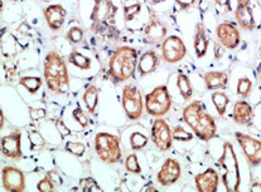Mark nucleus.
Segmentation results:
<instances>
[{
	"instance_id": "obj_32",
	"label": "nucleus",
	"mask_w": 261,
	"mask_h": 192,
	"mask_svg": "<svg viewBox=\"0 0 261 192\" xmlns=\"http://www.w3.org/2000/svg\"><path fill=\"white\" fill-rule=\"evenodd\" d=\"M252 92V81L247 77H241L238 81V88L236 93L241 100H246Z\"/></svg>"
},
{
	"instance_id": "obj_19",
	"label": "nucleus",
	"mask_w": 261,
	"mask_h": 192,
	"mask_svg": "<svg viewBox=\"0 0 261 192\" xmlns=\"http://www.w3.org/2000/svg\"><path fill=\"white\" fill-rule=\"evenodd\" d=\"M43 15L49 29H52L53 31H58L62 29L65 24L67 12L61 4H50L43 9Z\"/></svg>"
},
{
	"instance_id": "obj_17",
	"label": "nucleus",
	"mask_w": 261,
	"mask_h": 192,
	"mask_svg": "<svg viewBox=\"0 0 261 192\" xmlns=\"http://www.w3.org/2000/svg\"><path fill=\"white\" fill-rule=\"evenodd\" d=\"M235 19L239 26L244 30L251 31L256 26L254 12H252L250 0H238V5L235 9Z\"/></svg>"
},
{
	"instance_id": "obj_28",
	"label": "nucleus",
	"mask_w": 261,
	"mask_h": 192,
	"mask_svg": "<svg viewBox=\"0 0 261 192\" xmlns=\"http://www.w3.org/2000/svg\"><path fill=\"white\" fill-rule=\"evenodd\" d=\"M211 100L218 116H225L226 109H227L228 103H230V97L225 92H214L211 95Z\"/></svg>"
},
{
	"instance_id": "obj_36",
	"label": "nucleus",
	"mask_w": 261,
	"mask_h": 192,
	"mask_svg": "<svg viewBox=\"0 0 261 192\" xmlns=\"http://www.w3.org/2000/svg\"><path fill=\"white\" fill-rule=\"evenodd\" d=\"M142 12V4L140 3H134V4L126 5L124 8V19L126 23L133 21Z\"/></svg>"
},
{
	"instance_id": "obj_23",
	"label": "nucleus",
	"mask_w": 261,
	"mask_h": 192,
	"mask_svg": "<svg viewBox=\"0 0 261 192\" xmlns=\"http://www.w3.org/2000/svg\"><path fill=\"white\" fill-rule=\"evenodd\" d=\"M207 90L223 89L228 84V74L223 71H211L203 74Z\"/></svg>"
},
{
	"instance_id": "obj_30",
	"label": "nucleus",
	"mask_w": 261,
	"mask_h": 192,
	"mask_svg": "<svg viewBox=\"0 0 261 192\" xmlns=\"http://www.w3.org/2000/svg\"><path fill=\"white\" fill-rule=\"evenodd\" d=\"M28 140L29 145H31L32 152H38L42 151L46 146V140L42 136V133L37 130H29L28 131Z\"/></svg>"
},
{
	"instance_id": "obj_13",
	"label": "nucleus",
	"mask_w": 261,
	"mask_h": 192,
	"mask_svg": "<svg viewBox=\"0 0 261 192\" xmlns=\"http://www.w3.org/2000/svg\"><path fill=\"white\" fill-rule=\"evenodd\" d=\"M218 43L226 49H236L241 42V34L238 26L231 21H222L216 28Z\"/></svg>"
},
{
	"instance_id": "obj_27",
	"label": "nucleus",
	"mask_w": 261,
	"mask_h": 192,
	"mask_svg": "<svg viewBox=\"0 0 261 192\" xmlns=\"http://www.w3.org/2000/svg\"><path fill=\"white\" fill-rule=\"evenodd\" d=\"M67 62L76 67V68L82 69V71H89L91 68V59L85 54H82V53H80L79 50H72L67 57Z\"/></svg>"
},
{
	"instance_id": "obj_7",
	"label": "nucleus",
	"mask_w": 261,
	"mask_h": 192,
	"mask_svg": "<svg viewBox=\"0 0 261 192\" xmlns=\"http://www.w3.org/2000/svg\"><path fill=\"white\" fill-rule=\"evenodd\" d=\"M145 111L149 116L163 117L170 111L173 106L172 95L167 85H158L145 95Z\"/></svg>"
},
{
	"instance_id": "obj_18",
	"label": "nucleus",
	"mask_w": 261,
	"mask_h": 192,
	"mask_svg": "<svg viewBox=\"0 0 261 192\" xmlns=\"http://www.w3.org/2000/svg\"><path fill=\"white\" fill-rule=\"evenodd\" d=\"M196 188L201 192H216L220 185V176L215 169L208 167L203 172L197 173L194 177Z\"/></svg>"
},
{
	"instance_id": "obj_31",
	"label": "nucleus",
	"mask_w": 261,
	"mask_h": 192,
	"mask_svg": "<svg viewBox=\"0 0 261 192\" xmlns=\"http://www.w3.org/2000/svg\"><path fill=\"white\" fill-rule=\"evenodd\" d=\"M3 72H4L5 81L9 84H13L18 78L17 64L12 60H3Z\"/></svg>"
},
{
	"instance_id": "obj_38",
	"label": "nucleus",
	"mask_w": 261,
	"mask_h": 192,
	"mask_svg": "<svg viewBox=\"0 0 261 192\" xmlns=\"http://www.w3.org/2000/svg\"><path fill=\"white\" fill-rule=\"evenodd\" d=\"M79 187L81 188L82 191H96V192L102 191V187H101V186L97 183V181L92 177L81 178L79 182Z\"/></svg>"
},
{
	"instance_id": "obj_29",
	"label": "nucleus",
	"mask_w": 261,
	"mask_h": 192,
	"mask_svg": "<svg viewBox=\"0 0 261 192\" xmlns=\"http://www.w3.org/2000/svg\"><path fill=\"white\" fill-rule=\"evenodd\" d=\"M18 82H19V84L25 88L31 94H36V93L42 88V84H43V79L34 76L22 77V78H19Z\"/></svg>"
},
{
	"instance_id": "obj_15",
	"label": "nucleus",
	"mask_w": 261,
	"mask_h": 192,
	"mask_svg": "<svg viewBox=\"0 0 261 192\" xmlns=\"http://www.w3.org/2000/svg\"><path fill=\"white\" fill-rule=\"evenodd\" d=\"M180 177H182V167L174 158H167L156 173V181L163 187L174 185Z\"/></svg>"
},
{
	"instance_id": "obj_47",
	"label": "nucleus",
	"mask_w": 261,
	"mask_h": 192,
	"mask_svg": "<svg viewBox=\"0 0 261 192\" xmlns=\"http://www.w3.org/2000/svg\"><path fill=\"white\" fill-rule=\"evenodd\" d=\"M250 191H261V183L259 181L252 180L251 185H250Z\"/></svg>"
},
{
	"instance_id": "obj_45",
	"label": "nucleus",
	"mask_w": 261,
	"mask_h": 192,
	"mask_svg": "<svg viewBox=\"0 0 261 192\" xmlns=\"http://www.w3.org/2000/svg\"><path fill=\"white\" fill-rule=\"evenodd\" d=\"M196 4V0H175V5L179 8V10L182 12H187L188 9H191L193 5Z\"/></svg>"
},
{
	"instance_id": "obj_4",
	"label": "nucleus",
	"mask_w": 261,
	"mask_h": 192,
	"mask_svg": "<svg viewBox=\"0 0 261 192\" xmlns=\"http://www.w3.org/2000/svg\"><path fill=\"white\" fill-rule=\"evenodd\" d=\"M118 7L113 0H95L91 12V31L97 36H113L116 33L115 15Z\"/></svg>"
},
{
	"instance_id": "obj_9",
	"label": "nucleus",
	"mask_w": 261,
	"mask_h": 192,
	"mask_svg": "<svg viewBox=\"0 0 261 192\" xmlns=\"http://www.w3.org/2000/svg\"><path fill=\"white\" fill-rule=\"evenodd\" d=\"M150 137L154 146L162 152H168L173 147V130L163 117H156L153 121L150 131Z\"/></svg>"
},
{
	"instance_id": "obj_34",
	"label": "nucleus",
	"mask_w": 261,
	"mask_h": 192,
	"mask_svg": "<svg viewBox=\"0 0 261 192\" xmlns=\"http://www.w3.org/2000/svg\"><path fill=\"white\" fill-rule=\"evenodd\" d=\"M125 170L129 173H134V175H140L142 173V166H140L139 158H138L137 154H127L126 159H125Z\"/></svg>"
},
{
	"instance_id": "obj_40",
	"label": "nucleus",
	"mask_w": 261,
	"mask_h": 192,
	"mask_svg": "<svg viewBox=\"0 0 261 192\" xmlns=\"http://www.w3.org/2000/svg\"><path fill=\"white\" fill-rule=\"evenodd\" d=\"M72 117H73L74 121L80 124V127H82V128L89 127L90 119H89V117L85 114V112L82 111L81 107H76V108L73 109V112H72Z\"/></svg>"
},
{
	"instance_id": "obj_50",
	"label": "nucleus",
	"mask_w": 261,
	"mask_h": 192,
	"mask_svg": "<svg viewBox=\"0 0 261 192\" xmlns=\"http://www.w3.org/2000/svg\"><path fill=\"white\" fill-rule=\"evenodd\" d=\"M144 191H156V187H154V186L149 185L148 187H145V188H144Z\"/></svg>"
},
{
	"instance_id": "obj_2",
	"label": "nucleus",
	"mask_w": 261,
	"mask_h": 192,
	"mask_svg": "<svg viewBox=\"0 0 261 192\" xmlns=\"http://www.w3.org/2000/svg\"><path fill=\"white\" fill-rule=\"evenodd\" d=\"M139 53L135 48L129 45H121L116 48L109 59L108 77L114 84L129 81L137 72Z\"/></svg>"
},
{
	"instance_id": "obj_26",
	"label": "nucleus",
	"mask_w": 261,
	"mask_h": 192,
	"mask_svg": "<svg viewBox=\"0 0 261 192\" xmlns=\"http://www.w3.org/2000/svg\"><path fill=\"white\" fill-rule=\"evenodd\" d=\"M177 88L179 90L180 97L185 101H190L193 95V87L188 78L187 74H185L183 72H178L177 74Z\"/></svg>"
},
{
	"instance_id": "obj_43",
	"label": "nucleus",
	"mask_w": 261,
	"mask_h": 192,
	"mask_svg": "<svg viewBox=\"0 0 261 192\" xmlns=\"http://www.w3.org/2000/svg\"><path fill=\"white\" fill-rule=\"evenodd\" d=\"M29 116L33 121H39V119L46 118L47 113L46 109L43 108H29Z\"/></svg>"
},
{
	"instance_id": "obj_8",
	"label": "nucleus",
	"mask_w": 261,
	"mask_h": 192,
	"mask_svg": "<svg viewBox=\"0 0 261 192\" xmlns=\"http://www.w3.org/2000/svg\"><path fill=\"white\" fill-rule=\"evenodd\" d=\"M121 106L127 119L137 121L143 116L145 103L139 88L134 84H126L121 92Z\"/></svg>"
},
{
	"instance_id": "obj_24",
	"label": "nucleus",
	"mask_w": 261,
	"mask_h": 192,
	"mask_svg": "<svg viewBox=\"0 0 261 192\" xmlns=\"http://www.w3.org/2000/svg\"><path fill=\"white\" fill-rule=\"evenodd\" d=\"M19 41L10 33L7 29H3L2 31V53L5 58L12 59L18 54V48H19Z\"/></svg>"
},
{
	"instance_id": "obj_51",
	"label": "nucleus",
	"mask_w": 261,
	"mask_h": 192,
	"mask_svg": "<svg viewBox=\"0 0 261 192\" xmlns=\"http://www.w3.org/2000/svg\"><path fill=\"white\" fill-rule=\"evenodd\" d=\"M260 57H261V47H260Z\"/></svg>"
},
{
	"instance_id": "obj_20",
	"label": "nucleus",
	"mask_w": 261,
	"mask_h": 192,
	"mask_svg": "<svg viewBox=\"0 0 261 192\" xmlns=\"http://www.w3.org/2000/svg\"><path fill=\"white\" fill-rule=\"evenodd\" d=\"M161 64V57L155 50L150 49L144 52L138 60L137 72L140 77H146L154 73Z\"/></svg>"
},
{
	"instance_id": "obj_42",
	"label": "nucleus",
	"mask_w": 261,
	"mask_h": 192,
	"mask_svg": "<svg viewBox=\"0 0 261 192\" xmlns=\"http://www.w3.org/2000/svg\"><path fill=\"white\" fill-rule=\"evenodd\" d=\"M56 128H57L58 133H60V136H61V138H62V140H65V138L67 137V136L71 135L70 128L66 126L65 122H63L62 118L56 119Z\"/></svg>"
},
{
	"instance_id": "obj_10",
	"label": "nucleus",
	"mask_w": 261,
	"mask_h": 192,
	"mask_svg": "<svg viewBox=\"0 0 261 192\" xmlns=\"http://www.w3.org/2000/svg\"><path fill=\"white\" fill-rule=\"evenodd\" d=\"M187 47L180 37L169 36L162 43V58L169 64H175L185 59Z\"/></svg>"
},
{
	"instance_id": "obj_37",
	"label": "nucleus",
	"mask_w": 261,
	"mask_h": 192,
	"mask_svg": "<svg viewBox=\"0 0 261 192\" xmlns=\"http://www.w3.org/2000/svg\"><path fill=\"white\" fill-rule=\"evenodd\" d=\"M65 151L76 157H82L86 153V146L82 142H72V141H68L65 146Z\"/></svg>"
},
{
	"instance_id": "obj_22",
	"label": "nucleus",
	"mask_w": 261,
	"mask_h": 192,
	"mask_svg": "<svg viewBox=\"0 0 261 192\" xmlns=\"http://www.w3.org/2000/svg\"><path fill=\"white\" fill-rule=\"evenodd\" d=\"M193 47L196 57L198 58V59L203 58L204 55L207 54V52H208L210 39L208 37H207V31L206 28L203 26V24H197V28L193 37Z\"/></svg>"
},
{
	"instance_id": "obj_35",
	"label": "nucleus",
	"mask_w": 261,
	"mask_h": 192,
	"mask_svg": "<svg viewBox=\"0 0 261 192\" xmlns=\"http://www.w3.org/2000/svg\"><path fill=\"white\" fill-rule=\"evenodd\" d=\"M85 33L84 29L80 26H72L70 30L66 34V39L71 43V44H81L84 42Z\"/></svg>"
},
{
	"instance_id": "obj_25",
	"label": "nucleus",
	"mask_w": 261,
	"mask_h": 192,
	"mask_svg": "<svg viewBox=\"0 0 261 192\" xmlns=\"http://www.w3.org/2000/svg\"><path fill=\"white\" fill-rule=\"evenodd\" d=\"M98 98H100V90L95 84H89L85 89L82 100H84L85 106H86L87 112L90 114H95L96 109L98 106Z\"/></svg>"
},
{
	"instance_id": "obj_48",
	"label": "nucleus",
	"mask_w": 261,
	"mask_h": 192,
	"mask_svg": "<svg viewBox=\"0 0 261 192\" xmlns=\"http://www.w3.org/2000/svg\"><path fill=\"white\" fill-rule=\"evenodd\" d=\"M148 2L150 3L151 5H158V4H161V3L167 2V0H148Z\"/></svg>"
},
{
	"instance_id": "obj_3",
	"label": "nucleus",
	"mask_w": 261,
	"mask_h": 192,
	"mask_svg": "<svg viewBox=\"0 0 261 192\" xmlns=\"http://www.w3.org/2000/svg\"><path fill=\"white\" fill-rule=\"evenodd\" d=\"M43 77L48 89L55 94H63L70 89L67 62L57 50H49L43 62Z\"/></svg>"
},
{
	"instance_id": "obj_41",
	"label": "nucleus",
	"mask_w": 261,
	"mask_h": 192,
	"mask_svg": "<svg viewBox=\"0 0 261 192\" xmlns=\"http://www.w3.org/2000/svg\"><path fill=\"white\" fill-rule=\"evenodd\" d=\"M57 188V186L52 182V180L49 178V176H44L41 181L37 185V190L42 192H52Z\"/></svg>"
},
{
	"instance_id": "obj_33",
	"label": "nucleus",
	"mask_w": 261,
	"mask_h": 192,
	"mask_svg": "<svg viewBox=\"0 0 261 192\" xmlns=\"http://www.w3.org/2000/svg\"><path fill=\"white\" fill-rule=\"evenodd\" d=\"M148 142V136H145L142 132H133L130 135V146H132L133 151H140V149L145 148Z\"/></svg>"
},
{
	"instance_id": "obj_39",
	"label": "nucleus",
	"mask_w": 261,
	"mask_h": 192,
	"mask_svg": "<svg viewBox=\"0 0 261 192\" xmlns=\"http://www.w3.org/2000/svg\"><path fill=\"white\" fill-rule=\"evenodd\" d=\"M173 138L178 142H190L193 140V133L188 132L183 127L177 126L173 128Z\"/></svg>"
},
{
	"instance_id": "obj_46",
	"label": "nucleus",
	"mask_w": 261,
	"mask_h": 192,
	"mask_svg": "<svg viewBox=\"0 0 261 192\" xmlns=\"http://www.w3.org/2000/svg\"><path fill=\"white\" fill-rule=\"evenodd\" d=\"M217 5H220V7L222 8H226L227 10H231V0H214Z\"/></svg>"
},
{
	"instance_id": "obj_5",
	"label": "nucleus",
	"mask_w": 261,
	"mask_h": 192,
	"mask_svg": "<svg viewBox=\"0 0 261 192\" xmlns=\"http://www.w3.org/2000/svg\"><path fill=\"white\" fill-rule=\"evenodd\" d=\"M218 165L223 170V175L221 177L223 186L227 191H239L241 185V173L236 156L235 148L232 143L225 142L222 147V153L218 157Z\"/></svg>"
},
{
	"instance_id": "obj_16",
	"label": "nucleus",
	"mask_w": 261,
	"mask_h": 192,
	"mask_svg": "<svg viewBox=\"0 0 261 192\" xmlns=\"http://www.w3.org/2000/svg\"><path fill=\"white\" fill-rule=\"evenodd\" d=\"M2 153L9 159L19 161L23 157L22 151V132L13 131L2 138Z\"/></svg>"
},
{
	"instance_id": "obj_49",
	"label": "nucleus",
	"mask_w": 261,
	"mask_h": 192,
	"mask_svg": "<svg viewBox=\"0 0 261 192\" xmlns=\"http://www.w3.org/2000/svg\"><path fill=\"white\" fill-rule=\"evenodd\" d=\"M0 116H2V121H0V128L3 130V127H4V122H5V117H4V112H0Z\"/></svg>"
},
{
	"instance_id": "obj_21",
	"label": "nucleus",
	"mask_w": 261,
	"mask_h": 192,
	"mask_svg": "<svg viewBox=\"0 0 261 192\" xmlns=\"http://www.w3.org/2000/svg\"><path fill=\"white\" fill-rule=\"evenodd\" d=\"M252 118H254L252 106L245 100L236 101L232 108V119L235 121V123L245 126V124H249L252 121Z\"/></svg>"
},
{
	"instance_id": "obj_12",
	"label": "nucleus",
	"mask_w": 261,
	"mask_h": 192,
	"mask_svg": "<svg viewBox=\"0 0 261 192\" xmlns=\"http://www.w3.org/2000/svg\"><path fill=\"white\" fill-rule=\"evenodd\" d=\"M235 137L249 165L251 166L261 165V141L242 132H236Z\"/></svg>"
},
{
	"instance_id": "obj_11",
	"label": "nucleus",
	"mask_w": 261,
	"mask_h": 192,
	"mask_svg": "<svg viewBox=\"0 0 261 192\" xmlns=\"http://www.w3.org/2000/svg\"><path fill=\"white\" fill-rule=\"evenodd\" d=\"M144 42L146 44H161L167 38V25L158 18V15L149 9V21L144 26Z\"/></svg>"
},
{
	"instance_id": "obj_1",
	"label": "nucleus",
	"mask_w": 261,
	"mask_h": 192,
	"mask_svg": "<svg viewBox=\"0 0 261 192\" xmlns=\"http://www.w3.org/2000/svg\"><path fill=\"white\" fill-rule=\"evenodd\" d=\"M182 119L193 131L197 138L203 142H208L217 133V124L214 116L206 111V107L201 101H193L182 112Z\"/></svg>"
},
{
	"instance_id": "obj_14",
	"label": "nucleus",
	"mask_w": 261,
	"mask_h": 192,
	"mask_svg": "<svg viewBox=\"0 0 261 192\" xmlns=\"http://www.w3.org/2000/svg\"><path fill=\"white\" fill-rule=\"evenodd\" d=\"M2 186L5 191H24L25 190V176H24V172L14 166L3 167Z\"/></svg>"
},
{
	"instance_id": "obj_44",
	"label": "nucleus",
	"mask_w": 261,
	"mask_h": 192,
	"mask_svg": "<svg viewBox=\"0 0 261 192\" xmlns=\"http://www.w3.org/2000/svg\"><path fill=\"white\" fill-rule=\"evenodd\" d=\"M47 176H49V178L52 180V182L55 183L57 187H60V186L63 185V178L61 177L60 172H58V170H52L49 171V172H47Z\"/></svg>"
},
{
	"instance_id": "obj_6",
	"label": "nucleus",
	"mask_w": 261,
	"mask_h": 192,
	"mask_svg": "<svg viewBox=\"0 0 261 192\" xmlns=\"http://www.w3.org/2000/svg\"><path fill=\"white\" fill-rule=\"evenodd\" d=\"M95 151L98 158L108 165L119 164L122 158L121 141L113 133L98 132L95 137Z\"/></svg>"
}]
</instances>
